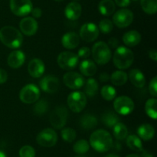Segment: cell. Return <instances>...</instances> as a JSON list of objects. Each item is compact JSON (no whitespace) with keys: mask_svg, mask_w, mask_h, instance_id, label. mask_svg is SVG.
I'll return each mask as SVG.
<instances>
[{"mask_svg":"<svg viewBox=\"0 0 157 157\" xmlns=\"http://www.w3.org/2000/svg\"><path fill=\"white\" fill-rule=\"evenodd\" d=\"M127 145L130 150L133 151L141 152L144 150L140 138L136 135H130L127 136Z\"/></svg>","mask_w":157,"mask_h":157,"instance_id":"cell-31","label":"cell"},{"mask_svg":"<svg viewBox=\"0 0 157 157\" xmlns=\"http://www.w3.org/2000/svg\"><path fill=\"white\" fill-rule=\"evenodd\" d=\"M149 92L153 97L156 98L157 96V78L154 77L151 81L150 82L149 85Z\"/></svg>","mask_w":157,"mask_h":157,"instance_id":"cell-40","label":"cell"},{"mask_svg":"<svg viewBox=\"0 0 157 157\" xmlns=\"http://www.w3.org/2000/svg\"><path fill=\"white\" fill-rule=\"evenodd\" d=\"M40 87L44 92L54 94L58 90L60 87V81L55 75H46L41 78L39 82Z\"/></svg>","mask_w":157,"mask_h":157,"instance_id":"cell-15","label":"cell"},{"mask_svg":"<svg viewBox=\"0 0 157 157\" xmlns=\"http://www.w3.org/2000/svg\"><path fill=\"white\" fill-rule=\"evenodd\" d=\"M149 57L150 58H151L153 61H157V52L155 49H151V50L149 52Z\"/></svg>","mask_w":157,"mask_h":157,"instance_id":"cell-47","label":"cell"},{"mask_svg":"<svg viewBox=\"0 0 157 157\" xmlns=\"http://www.w3.org/2000/svg\"><path fill=\"white\" fill-rule=\"evenodd\" d=\"M20 157H35V150L29 145L24 146L19 150Z\"/></svg>","mask_w":157,"mask_h":157,"instance_id":"cell-39","label":"cell"},{"mask_svg":"<svg viewBox=\"0 0 157 157\" xmlns=\"http://www.w3.org/2000/svg\"><path fill=\"white\" fill-rule=\"evenodd\" d=\"M82 13V8L81 6L77 2H71L68 3L64 9V15L71 21L78 20L81 17Z\"/></svg>","mask_w":157,"mask_h":157,"instance_id":"cell-19","label":"cell"},{"mask_svg":"<svg viewBox=\"0 0 157 157\" xmlns=\"http://www.w3.org/2000/svg\"><path fill=\"white\" fill-rule=\"evenodd\" d=\"M63 82L68 88L72 90H78L84 86V78L77 72H67L63 76Z\"/></svg>","mask_w":157,"mask_h":157,"instance_id":"cell-14","label":"cell"},{"mask_svg":"<svg viewBox=\"0 0 157 157\" xmlns=\"http://www.w3.org/2000/svg\"><path fill=\"white\" fill-rule=\"evenodd\" d=\"M55 1H56V2H62L63 0H55Z\"/></svg>","mask_w":157,"mask_h":157,"instance_id":"cell-52","label":"cell"},{"mask_svg":"<svg viewBox=\"0 0 157 157\" xmlns=\"http://www.w3.org/2000/svg\"><path fill=\"white\" fill-rule=\"evenodd\" d=\"M0 157H7V156H6V153H5L4 152H2L0 150Z\"/></svg>","mask_w":157,"mask_h":157,"instance_id":"cell-51","label":"cell"},{"mask_svg":"<svg viewBox=\"0 0 157 157\" xmlns=\"http://www.w3.org/2000/svg\"><path fill=\"white\" fill-rule=\"evenodd\" d=\"M137 133L140 138L145 141H149L153 138L155 135V130L150 124H142L137 129Z\"/></svg>","mask_w":157,"mask_h":157,"instance_id":"cell-25","label":"cell"},{"mask_svg":"<svg viewBox=\"0 0 157 157\" xmlns=\"http://www.w3.org/2000/svg\"><path fill=\"white\" fill-rule=\"evenodd\" d=\"M25 61V55L22 51L15 50L11 52L7 58V63L12 68L17 69L21 67Z\"/></svg>","mask_w":157,"mask_h":157,"instance_id":"cell-18","label":"cell"},{"mask_svg":"<svg viewBox=\"0 0 157 157\" xmlns=\"http://www.w3.org/2000/svg\"><path fill=\"white\" fill-rule=\"evenodd\" d=\"M145 111L149 117L153 120L157 118V100L156 98H150L146 102Z\"/></svg>","mask_w":157,"mask_h":157,"instance_id":"cell-32","label":"cell"},{"mask_svg":"<svg viewBox=\"0 0 157 157\" xmlns=\"http://www.w3.org/2000/svg\"><path fill=\"white\" fill-rule=\"evenodd\" d=\"M140 5L144 12L153 15L157 12V0H140Z\"/></svg>","mask_w":157,"mask_h":157,"instance_id":"cell-33","label":"cell"},{"mask_svg":"<svg viewBox=\"0 0 157 157\" xmlns=\"http://www.w3.org/2000/svg\"><path fill=\"white\" fill-rule=\"evenodd\" d=\"M91 54L95 62L100 65L107 64L112 57L110 48L107 43L104 41H98L95 43L92 48Z\"/></svg>","mask_w":157,"mask_h":157,"instance_id":"cell-4","label":"cell"},{"mask_svg":"<svg viewBox=\"0 0 157 157\" xmlns=\"http://www.w3.org/2000/svg\"><path fill=\"white\" fill-rule=\"evenodd\" d=\"M141 152H142V157H153V155L147 150H143Z\"/></svg>","mask_w":157,"mask_h":157,"instance_id":"cell-48","label":"cell"},{"mask_svg":"<svg viewBox=\"0 0 157 157\" xmlns=\"http://www.w3.org/2000/svg\"><path fill=\"white\" fill-rule=\"evenodd\" d=\"M0 41L9 48L17 49L22 44V34L13 26H4L0 29Z\"/></svg>","mask_w":157,"mask_h":157,"instance_id":"cell-2","label":"cell"},{"mask_svg":"<svg viewBox=\"0 0 157 157\" xmlns=\"http://www.w3.org/2000/svg\"><path fill=\"white\" fill-rule=\"evenodd\" d=\"M126 157H140L139 156V155L137 154H130L128 155V156H127Z\"/></svg>","mask_w":157,"mask_h":157,"instance_id":"cell-50","label":"cell"},{"mask_svg":"<svg viewBox=\"0 0 157 157\" xmlns=\"http://www.w3.org/2000/svg\"><path fill=\"white\" fill-rule=\"evenodd\" d=\"M113 136L118 140H123L128 136V130L125 124L118 122L113 127Z\"/></svg>","mask_w":157,"mask_h":157,"instance_id":"cell-30","label":"cell"},{"mask_svg":"<svg viewBox=\"0 0 157 157\" xmlns=\"http://www.w3.org/2000/svg\"><path fill=\"white\" fill-rule=\"evenodd\" d=\"M80 43L79 35L74 32H69L64 34L61 38V44L67 49H75Z\"/></svg>","mask_w":157,"mask_h":157,"instance_id":"cell-20","label":"cell"},{"mask_svg":"<svg viewBox=\"0 0 157 157\" xmlns=\"http://www.w3.org/2000/svg\"><path fill=\"white\" fill-rule=\"evenodd\" d=\"M19 28L22 34L26 36H32L37 32L38 25L33 17H25L20 21Z\"/></svg>","mask_w":157,"mask_h":157,"instance_id":"cell-16","label":"cell"},{"mask_svg":"<svg viewBox=\"0 0 157 157\" xmlns=\"http://www.w3.org/2000/svg\"><path fill=\"white\" fill-rule=\"evenodd\" d=\"M104 157H120V156L116 154H113V153H110V154L107 155V156H105Z\"/></svg>","mask_w":157,"mask_h":157,"instance_id":"cell-49","label":"cell"},{"mask_svg":"<svg viewBox=\"0 0 157 157\" xmlns=\"http://www.w3.org/2000/svg\"><path fill=\"white\" fill-rule=\"evenodd\" d=\"M99 78H100V81H101V82L106 83L110 80V75H109L107 73H106V72H103V73H101V75H100Z\"/></svg>","mask_w":157,"mask_h":157,"instance_id":"cell-46","label":"cell"},{"mask_svg":"<svg viewBox=\"0 0 157 157\" xmlns=\"http://www.w3.org/2000/svg\"><path fill=\"white\" fill-rule=\"evenodd\" d=\"M68 110L64 106H58L53 110L49 117L50 124L55 129H62L67 124Z\"/></svg>","mask_w":157,"mask_h":157,"instance_id":"cell-5","label":"cell"},{"mask_svg":"<svg viewBox=\"0 0 157 157\" xmlns=\"http://www.w3.org/2000/svg\"><path fill=\"white\" fill-rule=\"evenodd\" d=\"M111 83L115 86H123L127 82L128 75L124 71H116L113 72L111 76L110 77Z\"/></svg>","mask_w":157,"mask_h":157,"instance_id":"cell-27","label":"cell"},{"mask_svg":"<svg viewBox=\"0 0 157 157\" xmlns=\"http://www.w3.org/2000/svg\"><path fill=\"white\" fill-rule=\"evenodd\" d=\"M89 149H90L89 143L85 140H80L77 141L73 147L75 153L79 155L85 154L87 152H88Z\"/></svg>","mask_w":157,"mask_h":157,"instance_id":"cell-36","label":"cell"},{"mask_svg":"<svg viewBox=\"0 0 157 157\" xmlns=\"http://www.w3.org/2000/svg\"><path fill=\"white\" fill-rule=\"evenodd\" d=\"M79 68L81 74L86 77L94 76L98 70L96 64L93 61L87 59V58L81 61Z\"/></svg>","mask_w":157,"mask_h":157,"instance_id":"cell-23","label":"cell"},{"mask_svg":"<svg viewBox=\"0 0 157 157\" xmlns=\"http://www.w3.org/2000/svg\"><path fill=\"white\" fill-rule=\"evenodd\" d=\"M48 103L45 100H38L33 107V112L37 116H43L48 111Z\"/></svg>","mask_w":157,"mask_h":157,"instance_id":"cell-34","label":"cell"},{"mask_svg":"<svg viewBox=\"0 0 157 157\" xmlns=\"http://www.w3.org/2000/svg\"><path fill=\"white\" fill-rule=\"evenodd\" d=\"M101 94L104 100L107 101H113L117 95L116 89L111 85H104L101 90Z\"/></svg>","mask_w":157,"mask_h":157,"instance_id":"cell-35","label":"cell"},{"mask_svg":"<svg viewBox=\"0 0 157 157\" xmlns=\"http://www.w3.org/2000/svg\"><path fill=\"white\" fill-rule=\"evenodd\" d=\"M134 61L133 52L125 46H119L115 50L113 56V62L115 67L120 70L127 69Z\"/></svg>","mask_w":157,"mask_h":157,"instance_id":"cell-3","label":"cell"},{"mask_svg":"<svg viewBox=\"0 0 157 157\" xmlns=\"http://www.w3.org/2000/svg\"><path fill=\"white\" fill-rule=\"evenodd\" d=\"M129 79L133 86L142 88L146 84V78L144 73L139 69H133L129 74Z\"/></svg>","mask_w":157,"mask_h":157,"instance_id":"cell-21","label":"cell"},{"mask_svg":"<svg viewBox=\"0 0 157 157\" xmlns=\"http://www.w3.org/2000/svg\"><path fill=\"white\" fill-rule=\"evenodd\" d=\"M113 108L118 114L127 116L131 113L134 110V103L129 97L120 96L115 98Z\"/></svg>","mask_w":157,"mask_h":157,"instance_id":"cell-9","label":"cell"},{"mask_svg":"<svg viewBox=\"0 0 157 157\" xmlns=\"http://www.w3.org/2000/svg\"><path fill=\"white\" fill-rule=\"evenodd\" d=\"M31 13H32V17H33V18H41V16L42 15V11H41V9H40V8L36 7L32 9Z\"/></svg>","mask_w":157,"mask_h":157,"instance_id":"cell-43","label":"cell"},{"mask_svg":"<svg viewBox=\"0 0 157 157\" xmlns=\"http://www.w3.org/2000/svg\"><path fill=\"white\" fill-rule=\"evenodd\" d=\"M141 35L137 31L132 30L126 32L123 36V41L127 47H134L140 44Z\"/></svg>","mask_w":157,"mask_h":157,"instance_id":"cell-22","label":"cell"},{"mask_svg":"<svg viewBox=\"0 0 157 157\" xmlns=\"http://www.w3.org/2000/svg\"><path fill=\"white\" fill-rule=\"evenodd\" d=\"M67 105L74 113L82 111L87 104V97L84 92L74 91L67 97Z\"/></svg>","mask_w":157,"mask_h":157,"instance_id":"cell-6","label":"cell"},{"mask_svg":"<svg viewBox=\"0 0 157 157\" xmlns=\"http://www.w3.org/2000/svg\"><path fill=\"white\" fill-rule=\"evenodd\" d=\"M133 1H137V0H133Z\"/></svg>","mask_w":157,"mask_h":157,"instance_id":"cell-54","label":"cell"},{"mask_svg":"<svg viewBox=\"0 0 157 157\" xmlns=\"http://www.w3.org/2000/svg\"><path fill=\"white\" fill-rule=\"evenodd\" d=\"M80 125L83 129L86 130H92L98 125V119L94 115L87 113V114L83 115L81 117Z\"/></svg>","mask_w":157,"mask_h":157,"instance_id":"cell-26","label":"cell"},{"mask_svg":"<svg viewBox=\"0 0 157 157\" xmlns=\"http://www.w3.org/2000/svg\"><path fill=\"white\" fill-rule=\"evenodd\" d=\"M116 6L113 0H101L98 4V10L101 15L110 16L114 12Z\"/></svg>","mask_w":157,"mask_h":157,"instance_id":"cell-24","label":"cell"},{"mask_svg":"<svg viewBox=\"0 0 157 157\" xmlns=\"http://www.w3.org/2000/svg\"><path fill=\"white\" fill-rule=\"evenodd\" d=\"M115 4L120 7H127L130 4V0H115Z\"/></svg>","mask_w":157,"mask_h":157,"instance_id":"cell-45","label":"cell"},{"mask_svg":"<svg viewBox=\"0 0 157 157\" xmlns=\"http://www.w3.org/2000/svg\"><path fill=\"white\" fill-rule=\"evenodd\" d=\"M99 31H101L104 34H108L112 32L113 29V21H110V19H103L100 21L99 23Z\"/></svg>","mask_w":157,"mask_h":157,"instance_id":"cell-38","label":"cell"},{"mask_svg":"<svg viewBox=\"0 0 157 157\" xmlns=\"http://www.w3.org/2000/svg\"><path fill=\"white\" fill-rule=\"evenodd\" d=\"M90 144L96 151L105 153L113 147V138L108 131L100 129L91 133L90 136Z\"/></svg>","mask_w":157,"mask_h":157,"instance_id":"cell-1","label":"cell"},{"mask_svg":"<svg viewBox=\"0 0 157 157\" xmlns=\"http://www.w3.org/2000/svg\"><path fill=\"white\" fill-rule=\"evenodd\" d=\"M57 62L61 69L71 71L75 69L79 62L78 55L71 52H63L58 56Z\"/></svg>","mask_w":157,"mask_h":157,"instance_id":"cell-8","label":"cell"},{"mask_svg":"<svg viewBox=\"0 0 157 157\" xmlns=\"http://www.w3.org/2000/svg\"><path fill=\"white\" fill-rule=\"evenodd\" d=\"M99 29L93 22H87L81 26L80 29V35L81 39L87 43L93 42L99 35Z\"/></svg>","mask_w":157,"mask_h":157,"instance_id":"cell-13","label":"cell"},{"mask_svg":"<svg viewBox=\"0 0 157 157\" xmlns=\"http://www.w3.org/2000/svg\"><path fill=\"white\" fill-rule=\"evenodd\" d=\"M98 83L94 78H88L84 86V94L89 98H93L98 94Z\"/></svg>","mask_w":157,"mask_h":157,"instance_id":"cell-29","label":"cell"},{"mask_svg":"<svg viewBox=\"0 0 157 157\" xmlns=\"http://www.w3.org/2000/svg\"><path fill=\"white\" fill-rule=\"evenodd\" d=\"M61 135L62 139L64 140L65 142L67 143H72L75 139H76V132L74 129L70 128V127H67V128H64L61 132Z\"/></svg>","mask_w":157,"mask_h":157,"instance_id":"cell-37","label":"cell"},{"mask_svg":"<svg viewBox=\"0 0 157 157\" xmlns=\"http://www.w3.org/2000/svg\"><path fill=\"white\" fill-rule=\"evenodd\" d=\"M8 80V74L4 69L0 68V84L6 83Z\"/></svg>","mask_w":157,"mask_h":157,"instance_id":"cell-44","label":"cell"},{"mask_svg":"<svg viewBox=\"0 0 157 157\" xmlns=\"http://www.w3.org/2000/svg\"><path fill=\"white\" fill-rule=\"evenodd\" d=\"M44 70L45 67L44 62L39 58H34L29 61L28 65V71L32 78H41L44 74Z\"/></svg>","mask_w":157,"mask_h":157,"instance_id":"cell-17","label":"cell"},{"mask_svg":"<svg viewBox=\"0 0 157 157\" xmlns=\"http://www.w3.org/2000/svg\"><path fill=\"white\" fill-rule=\"evenodd\" d=\"M40 98V90L34 84H26L20 90L19 99L25 104H35Z\"/></svg>","mask_w":157,"mask_h":157,"instance_id":"cell-7","label":"cell"},{"mask_svg":"<svg viewBox=\"0 0 157 157\" xmlns=\"http://www.w3.org/2000/svg\"><path fill=\"white\" fill-rule=\"evenodd\" d=\"M76 157H84V156H76Z\"/></svg>","mask_w":157,"mask_h":157,"instance_id":"cell-53","label":"cell"},{"mask_svg":"<svg viewBox=\"0 0 157 157\" xmlns=\"http://www.w3.org/2000/svg\"><path fill=\"white\" fill-rule=\"evenodd\" d=\"M107 45L109 46L110 48L116 49L117 48L119 47V41H118L117 38H110V39L108 40Z\"/></svg>","mask_w":157,"mask_h":157,"instance_id":"cell-42","label":"cell"},{"mask_svg":"<svg viewBox=\"0 0 157 157\" xmlns=\"http://www.w3.org/2000/svg\"><path fill=\"white\" fill-rule=\"evenodd\" d=\"M9 6L12 13L19 17L27 16L33 9L31 0H10Z\"/></svg>","mask_w":157,"mask_h":157,"instance_id":"cell-10","label":"cell"},{"mask_svg":"<svg viewBox=\"0 0 157 157\" xmlns=\"http://www.w3.org/2000/svg\"><path fill=\"white\" fill-rule=\"evenodd\" d=\"M133 21V13L127 9L117 11L113 16V23L121 29H124L131 25Z\"/></svg>","mask_w":157,"mask_h":157,"instance_id":"cell-11","label":"cell"},{"mask_svg":"<svg viewBox=\"0 0 157 157\" xmlns=\"http://www.w3.org/2000/svg\"><path fill=\"white\" fill-rule=\"evenodd\" d=\"M101 121H102L103 124L106 127H109V128H112V127H113V126L115 124L119 122L120 119L119 117L117 116V113L111 111V110H108V111H106L102 115V117H101Z\"/></svg>","mask_w":157,"mask_h":157,"instance_id":"cell-28","label":"cell"},{"mask_svg":"<svg viewBox=\"0 0 157 157\" xmlns=\"http://www.w3.org/2000/svg\"><path fill=\"white\" fill-rule=\"evenodd\" d=\"M91 54V51L88 47H82L78 50V58H81L82 59H87L89 58Z\"/></svg>","mask_w":157,"mask_h":157,"instance_id":"cell-41","label":"cell"},{"mask_svg":"<svg viewBox=\"0 0 157 157\" xmlns=\"http://www.w3.org/2000/svg\"><path fill=\"white\" fill-rule=\"evenodd\" d=\"M37 143L43 147H52L57 144L58 134L52 128H45L41 130L36 138Z\"/></svg>","mask_w":157,"mask_h":157,"instance_id":"cell-12","label":"cell"}]
</instances>
